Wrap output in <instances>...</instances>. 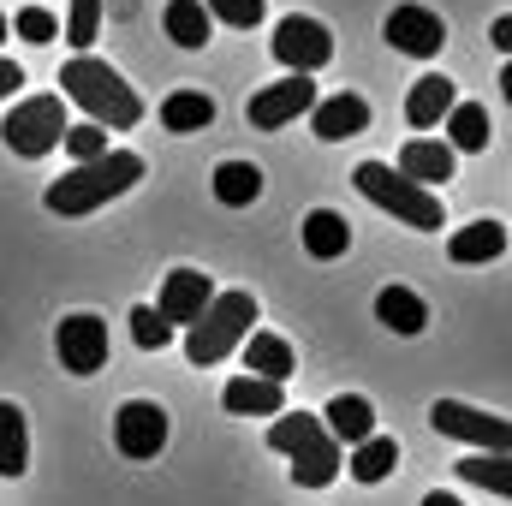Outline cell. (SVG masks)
Listing matches in <instances>:
<instances>
[{"instance_id": "obj_1", "label": "cell", "mask_w": 512, "mask_h": 506, "mask_svg": "<svg viewBox=\"0 0 512 506\" xmlns=\"http://www.w3.org/2000/svg\"><path fill=\"white\" fill-rule=\"evenodd\" d=\"M60 102H78L90 114V126H102V131H131L143 120L137 90L108 60H90V54H78V60L60 66Z\"/></svg>"}, {"instance_id": "obj_2", "label": "cell", "mask_w": 512, "mask_h": 506, "mask_svg": "<svg viewBox=\"0 0 512 506\" xmlns=\"http://www.w3.org/2000/svg\"><path fill=\"white\" fill-rule=\"evenodd\" d=\"M137 179H143V155H131V149H108V155H96V161H78L66 179H54L42 203H48L60 221H72V215H96L102 203L126 197Z\"/></svg>"}, {"instance_id": "obj_3", "label": "cell", "mask_w": 512, "mask_h": 506, "mask_svg": "<svg viewBox=\"0 0 512 506\" xmlns=\"http://www.w3.org/2000/svg\"><path fill=\"white\" fill-rule=\"evenodd\" d=\"M268 447L292 459V483L298 489H328L340 477V447L322 429V417H310V411H280L274 429H268Z\"/></svg>"}, {"instance_id": "obj_4", "label": "cell", "mask_w": 512, "mask_h": 506, "mask_svg": "<svg viewBox=\"0 0 512 506\" xmlns=\"http://www.w3.org/2000/svg\"><path fill=\"white\" fill-rule=\"evenodd\" d=\"M251 322H256L251 292H215L209 310L185 328V358H191L197 370H215L221 358H233V352L251 340Z\"/></svg>"}, {"instance_id": "obj_5", "label": "cell", "mask_w": 512, "mask_h": 506, "mask_svg": "<svg viewBox=\"0 0 512 506\" xmlns=\"http://www.w3.org/2000/svg\"><path fill=\"white\" fill-rule=\"evenodd\" d=\"M352 185L387 209L393 221H405V227H417V233H441V191H423V185H411V179H399L387 161H364L358 173H352Z\"/></svg>"}, {"instance_id": "obj_6", "label": "cell", "mask_w": 512, "mask_h": 506, "mask_svg": "<svg viewBox=\"0 0 512 506\" xmlns=\"http://www.w3.org/2000/svg\"><path fill=\"white\" fill-rule=\"evenodd\" d=\"M60 137H66V102L60 96H30L0 126V143L12 155H24V161H42L48 149H60Z\"/></svg>"}, {"instance_id": "obj_7", "label": "cell", "mask_w": 512, "mask_h": 506, "mask_svg": "<svg viewBox=\"0 0 512 506\" xmlns=\"http://www.w3.org/2000/svg\"><path fill=\"white\" fill-rule=\"evenodd\" d=\"M274 60L286 66V72H298V78H310V72H322L328 60H334V36H328V24H316V18H280L274 24Z\"/></svg>"}, {"instance_id": "obj_8", "label": "cell", "mask_w": 512, "mask_h": 506, "mask_svg": "<svg viewBox=\"0 0 512 506\" xmlns=\"http://www.w3.org/2000/svg\"><path fill=\"white\" fill-rule=\"evenodd\" d=\"M429 423H435L441 435H459V441L483 447V453H507V447H512L507 417L477 411V405H465V399H435V405H429Z\"/></svg>"}, {"instance_id": "obj_9", "label": "cell", "mask_w": 512, "mask_h": 506, "mask_svg": "<svg viewBox=\"0 0 512 506\" xmlns=\"http://www.w3.org/2000/svg\"><path fill=\"white\" fill-rule=\"evenodd\" d=\"M310 108H316V84L298 78V72H286L280 84L256 90L251 102H245V120H251L256 131H280V126H292V120H304Z\"/></svg>"}, {"instance_id": "obj_10", "label": "cell", "mask_w": 512, "mask_h": 506, "mask_svg": "<svg viewBox=\"0 0 512 506\" xmlns=\"http://www.w3.org/2000/svg\"><path fill=\"white\" fill-rule=\"evenodd\" d=\"M54 346H60V364H66L72 376H96V370H108V322L90 316V310L66 316L60 334H54Z\"/></svg>"}, {"instance_id": "obj_11", "label": "cell", "mask_w": 512, "mask_h": 506, "mask_svg": "<svg viewBox=\"0 0 512 506\" xmlns=\"http://www.w3.org/2000/svg\"><path fill=\"white\" fill-rule=\"evenodd\" d=\"M114 447L126 459H155L167 447V411L155 399H126L114 411Z\"/></svg>"}, {"instance_id": "obj_12", "label": "cell", "mask_w": 512, "mask_h": 506, "mask_svg": "<svg viewBox=\"0 0 512 506\" xmlns=\"http://www.w3.org/2000/svg\"><path fill=\"white\" fill-rule=\"evenodd\" d=\"M209 298H215V280H209V274H197V268H173V274L161 280L155 316H161L167 328H191V322L209 310Z\"/></svg>"}, {"instance_id": "obj_13", "label": "cell", "mask_w": 512, "mask_h": 506, "mask_svg": "<svg viewBox=\"0 0 512 506\" xmlns=\"http://www.w3.org/2000/svg\"><path fill=\"white\" fill-rule=\"evenodd\" d=\"M382 36L399 48V54L429 60V54H441L447 24H441V12H429V6H393V12H387V24H382Z\"/></svg>"}, {"instance_id": "obj_14", "label": "cell", "mask_w": 512, "mask_h": 506, "mask_svg": "<svg viewBox=\"0 0 512 506\" xmlns=\"http://www.w3.org/2000/svg\"><path fill=\"white\" fill-rule=\"evenodd\" d=\"M310 126H316L322 143H346V137L370 131V102H364V96H352V90H340V96H316Z\"/></svg>"}, {"instance_id": "obj_15", "label": "cell", "mask_w": 512, "mask_h": 506, "mask_svg": "<svg viewBox=\"0 0 512 506\" xmlns=\"http://www.w3.org/2000/svg\"><path fill=\"white\" fill-rule=\"evenodd\" d=\"M393 173L411 179V185H423V191H435V185L453 179V149L435 143V137H411V143L399 149V167H393Z\"/></svg>"}, {"instance_id": "obj_16", "label": "cell", "mask_w": 512, "mask_h": 506, "mask_svg": "<svg viewBox=\"0 0 512 506\" xmlns=\"http://www.w3.org/2000/svg\"><path fill=\"white\" fill-rule=\"evenodd\" d=\"M322 429L334 435V447H358V441L376 435V411H370L364 393H334L328 411H322Z\"/></svg>"}, {"instance_id": "obj_17", "label": "cell", "mask_w": 512, "mask_h": 506, "mask_svg": "<svg viewBox=\"0 0 512 506\" xmlns=\"http://www.w3.org/2000/svg\"><path fill=\"white\" fill-rule=\"evenodd\" d=\"M453 102H459L453 78L429 72V78H417V84H411V96H405V120H411L417 131H429V126H441V120L453 114Z\"/></svg>"}, {"instance_id": "obj_18", "label": "cell", "mask_w": 512, "mask_h": 506, "mask_svg": "<svg viewBox=\"0 0 512 506\" xmlns=\"http://www.w3.org/2000/svg\"><path fill=\"white\" fill-rule=\"evenodd\" d=\"M221 405H227L233 417H280V411H286V387L256 381V376H233L221 387Z\"/></svg>"}, {"instance_id": "obj_19", "label": "cell", "mask_w": 512, "mask_h": 506, "mask_svg": "<svg viewBox=\"0 0 512 506\" xmlns=\"http://www.w3.org/2000/svg\"><path fill=\"white\" fill-rule=\"evenodd\" d=\"M298 233H304V251L316 256V262H334V256L352 251V221L334 215V209H310Z\"/></svg>"}, {"instance_id": "obj_20", "label": "cell", "mask_w": 512, "mask_h": 506, "mask_svg": "<svg viewBox=\"0 0 512 506\" xmlns=\"http://www.w3.org/2000/svg\"><path fill=\"white\" fill-rule=\"evenodd\" d=\"M292 370H298V358H292V346H286L280 334H251V340H245V376L286 387Z\"/></svg>"}, {"instance_id": "obj_21", "label": "cell", "mask_w": 512, "mask_h": 506, "mask_svg": "<svg viewBox=\"0 0 512 506\" xmlns=\"http://www.w3.org/2000/svg\"><path fill=\"white\" fill-rule=\"evenodd\" d=\"M447 256L453 262H495V256H507V227L501 221H471L447 239Z\"/></svg>"}, {"instance_id": "obj_22", "label": "cell", "mask_w": 512, "mask_h": 506, "mask_svg": "<svg viewBox=\"0 0 512 506\" xmlns=\"http://www.w3.org/2000/svg\"><path fill=\"white\" fill-rule=\"evenodd\" d=\"M376 322H382V328H393V334H423L429 304H423L411 286H387L382 298H376Z\"/></svg>"}, {"instance_id": "obj_23", "label": "cell", "mask_w": 512, "mask_h": 506, "mask_svg": "<svg viewBox=\"0 0 512 506\" xmlns=\"http://www.w3.org/2000/svg\"><path fill=\"white\" fill-rule=\"evenodd\" d=\"M30 471V435H24V411L12 399H0V477H24Z\"/></svg>"}, {"instance_id": "obj_24", "label": "cell", "mask_w": 512, "mask_h": 506, "mask_svg": "<svg viewBox=\"0 0 512 506\" xmlns=\"http://www.w3.org/2000/svg\"><path fill=\"white\" fill-rule=\"evenodd\" d=\"M161 126L185 131V137H191V131H209L215 126V102H209L203 90H173V96L161 102Z\"/></svg>"}, {"instance_id": "obj_25", "label": "cell", "mask_w": 512, "mask_h": 506, "mask_svg": "<svg viewBox=\"0 0 512 506\" xmlns=\"http://www.w3.org/2000/svg\"><path fill=\"white\" fill-rule=\"evenodd\" d=\"M346 471L358 477V483H382L399 471V441L393 435H370V441H358L352 447V459H346Z\"/></svg>"}, {"instance_id": "obj_26", "label": "cell", "mask_w": 512, "mask_h": 506, "mask_svg": "<svg viewBox=\"0 0 512 506\" xmlns=\"http://www.w3.org/2000/svg\"><path fill=\"white\" fill-rule=\"evenodd\" d=\"M256 197H262V173H256L251 161H221V167H215V203L245 209Z\"/></svg>"}, {"instance_id": "obj_27", "label": "cell", "mask_w": 512, "mask_h": 506, "mask_svg": "<svg viewBox=\"0 0 512 506\" xmlns=\"http://www.w3.org/2000/svg\"><path fill=\"white\" fill-rule=\"evenodd\" d=\"M161 24H167V36L179 42V48H203L209 42V12H203V0H167V12H161Z\"/></svg>"}, {"instance_id": "obj_28", "label": "cell", "mask_w": 512, "mask_h": 506, "mask_svg": "<svg viewBox=\"0 0 512 506\" xmlns=\"http://www.w3.org/2000/svg\"><path fill=\"white\" fill-rule=\"evenodd\" d=\"M447 126V149H489V108L483 102H453Z\"/></svg>"}, {"instance_id": "obj_29", "label": "cell", "mask_w": 512, "mask_h": 506, "mask_svg": "<svg viewBox=\"0 0 512 506\" xmlns=\"http://www.w3.org/2000/svg\"><path fill=\"white\" fill-rule=\"evenodd\" d=\"M459 477L465 483H477V489H489V495H512V471H507V453H471V459H459Z\"/></svg>"}, {"instance_id": "obj_30", "label": "cell", "mask_w": 512, "mask_h": 506, "mask_svg": "<svg viewBox=\"0 0 512 506\" xmlns=\"http://www.w3.org/2000/svg\"><path fill=\"white\" fill-rule=\"evenodd\" d=\"M96 30H102V0H72V12H66V42H72V48H90Z\"/></svg>"}, {"instance_id": "obj_31", "label": "cell", "mask_w": 512, "mask_h": 506, "mask_svg": "<svg viewBox=\"0 0 512 506\" xmlns=\"http://www.w3.org/2000/svg\"><path fill=\"white\" fill-rule=\"evenodd\" d=\"M203 12H209V24L221 18L233 30H256L262 24V0H203Z\"/></svg>"}, {"instance_id": "obj_32", "label": "cell", "mask_w": 512, "mask_h": 506, "mask_svg": "<svg viewBox=\"0 0 512 506\" xmlns=\"http://www.w3.org/2000/svg\"><path fill=\"white\" fill-rule=\"evenodd\" d=\"M60 143H66L72 167H78V161H96V155H108V131L90 126V120H84V126H66V137H60Z\"/></svg>"}, {"instance_id": "obj_33", "label": "cell", "mask_w": 512, "mask_h": 506, "mask_svg": "<svg viewBox=\"0 0 512 506\" xmlns=\"http://www.w3.org/2000/svg\"><path fill=\"white\" fill-rule=\"evenodd\" d=\"M12 30H18L24 42H36V48H42V42H54V36H60V18H54L48 6H24V12L12 18Z\"/></svg>"}, {"instance_id": "obj_34", "label": "cell", "mask_w": 512, "mask_h": 506, "mask_svg": "<svg viewBox=\"0 0 512 506\" xmlns=\"http://www.w3.org/2000/svg\"><path fill=\"white\" fill-rule=\"evenodd\" d=\"M131 340H137L143 352H161V346L173 340V328H167V322H161L149 304H137V310H131Z\"/></svg>"}, {"instance_id": "obj_35", "label": "cell", "mask_w": 512, "mask_h": 506, "mask_svg": "<svg viewBox=\"0 0 512 506\" xmlns=\"http://www.w3.org/2000/svg\"><path fill=\"white\" fill-rule=\"evenodd\" d=\"M18 84H24V66H12V60H0V102H6V96H12Z\"/></svg>"}, {"instance_id": "obj_36", "label": "cell", "mask_w": 512, "mask_h": 506, "mask_svg": "<svg viewBox=\"0 0 512 506\" xmlns=\"http://www.w3.org/2000/svg\"><path fill=\"white\" fill-rule=\"evenodd\" d=\"M495 48H512V18H495Z\"/></svg>"}, {"instance_id": "obj_37", "label": "cell", "mask_w": 512, "mask_h": 506, "mask_svg": "<svg viewBox=\"0 0 512 506\" xmlns=\"http://www.w3.org/2000/svg\"><path fill=\"white\" fill-rule=\"evenodd\" d=\"M423 506H465V501H459V495H441V489H435V495H423Z\"/></svg>"}, {"instance_id": "obj_38", "label": "cell", "mask_w": 512, "mask_h": 506, "mask_svg": "<svg viewBox=\"0 0 512 506\" xmlns=\"http://www.w3.org/2000/svg\"><path fill=\"white\" fill-rule=\"evenodd\" d=\"M6 36H12V24H6V12H0V42H6Z\"/></svg>"}]
</instances>
